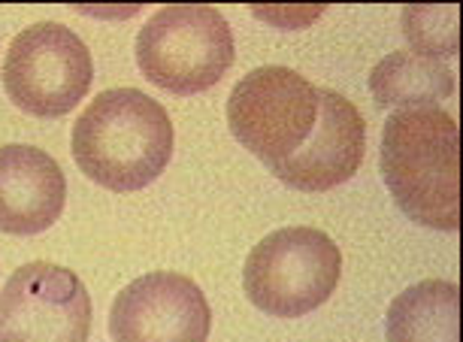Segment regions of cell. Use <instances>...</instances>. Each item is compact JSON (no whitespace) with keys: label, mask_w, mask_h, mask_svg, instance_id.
<instances>
[{"label":"cell","mask_w":463,"mask_h":342,"mask_svg":"<svg viewBox=\"0 0 463 342\" xmlns=\"http://www.w3.org/2000/svg\"><path fill=\"white\" fill-rule=\"evenodd\" d=\"M388 342H460V288L427 279L394 297L384 318Z\"/></svg>","instance_id":"obj_11"},{"label":"cell","mask_w":463,"mask_h":342,"mask_svg":"<svg viewBox=\"0 0 463 342\" xmlns=\"http://www.w3.org/2000/svg\"><path fill=\"white\" fill-rule=\"evenodd\" d=\"M89 46L67 24L37 22L10 43L4 89L15 107L37 119L67 116L91 89Z\"/></svg>","instance_id":"obj_6"},{"label":"cell","mask_w":463,"mask_h":342,"mask_svg":"<svg viewBox=\"0 0 463 342\" xmlns=\"http://www.w3.org/2000/svg\"><path fill=\"white\" fill-rule=\"evenodd\" d=\"M382 179L415 224L460 227V130L439 107L400 109L382 128Z\"/></svg>","instance_id":"obj_2"},{"label":"cell","mask_w":463,"mask_h":342,"mask_svg":"<svg viewBox=\"0 0 463 342\" xmlns=\"http://www.w3.org/2000/svg\"><path fill=\"white\" fill-rule=\"evenodd\" d=\"M364 148L366 125L357 107L339 91L321 89L318 121L309 139L288 161L269 166V170L285 185L318 195V191L343 185L361 170Z\"/></svg>","instance_id":"obj_9"},{"label":"cell","mask_w":463,"mask_h":342,"mask_svg":"<svg viewBox=\"0 0 463 342\" xmlns=\"http://www.w3.org/2000/svg\"><path fill=\"white\" fill-rule=\"evenodd\" d=\"M370 91L379 107H436L454 94V70L439 58H427L409 49L391 52L373 67Z\"/></svg>","instance_id":"obj_12"},{"label":"cell","mask_w":463,"mask_h":342,"mask_svg":"<svg viewBox=\"0 0 463 342\" xmlns=\"http://www.w3.org/2000/svg\"><path fill=\"white\" fill-rule=\"evenodd\" d=\"M460 10L454 4L445 6H406L403 10V33L412 43L418 55L427 58H454L460 49L458 43Z\"/></svg>","instance_id":"obj_13"},{"label":"cell","mask_w":463,"mask_h":342,"mask_svg":"<svg viewBox=\"0 0 463 342\" xmlns=\"http://www.w3.org/2000/svg\"><path fill=\"white\" fill-rule=\"evenodd\" d=\"M209 328L213 312L200 285L167 270L134 279L109 309L116 342H206Z\"/></svg>","instance_id":"obj_8"},{"label":"cell","mask_w":463,"mask_h":342,"mask_svg":"<svg viewBox=\"0 0 463 342\" xmlns=\"http://www.w3.org/2000/svg\"><path fill=\"white\" fill-rule=\"evenodd\" d=\"M91 297L67 267L31 261L0 291V342H89Z\"/></svg>","instance_id":"obj_7"},{"label":"cell","mask_w":463,"mask_h":342,"mask_svg":"<svg viewBox=\"0 0 463 342\" xmlns=\"http://www.w3.org/2000/svg\"><path fill=\"white\" fill-rule=\"evenodd\" d=\"M67 179L37 146H0V231L31 236L49 231L64 213Z\"/></svg>","instance_id":"obj_10"},{"label":"cell","mask_w":463,"mask_h":342,"mask_svg":"<svg viewBox=\"0 0 463 342\" xmlns=\"http://www.w3.org/2000/svg\"><path fill=\"white\" fill-rule=\"evenodd\" d=\"M343 276L339 245L316 227H282L251 249L242 291L273 318H303L336 291Z\"/></svg>","instance_id":"obj_3"},{"label":"cell","mask_w":463,"mask_h":342,"mask_svg":"<svg viewBox=\"0 0 463 342\" xmlns=\"http://www.w3.org/2000/svg\"><path fill=\"white\" fill-rule=\"evenodd\" d=\"M167 109L137 89H109L94 98L73 125V161L100 188L143 191L173 157Z\"/></svg>","instance_id":"obj_1"},{"label":"cell","mask_w":463,"mask_h":342,"mask_svg":"<svg viewBox=\"0 0 463 342\" xmlns=\"http://www.w3.org/2000/svg\"><path fill=\"white\" fill-rule=\"evenodd\" d=\"M137 64L164 91L200 94L233 64L231 24L215 6H164L137 33Z\"/></svg>","instance_id":"obj_4"},{"label":"cell","mask_w":463,"mask_h":342,"mask_svg":"<svg viewBox=\"0 0 463 342\" xmlns=\"http://www.w3.org/2000/svg\"><path fill=\"white\" fill-rule=\"evenodd\" d=\"M321 89L291 67H258L233 85L227 125L242 148L267 166L288 161L318 121Z\"/></svg>","instance_id":"obj_5"}]
</instances>
